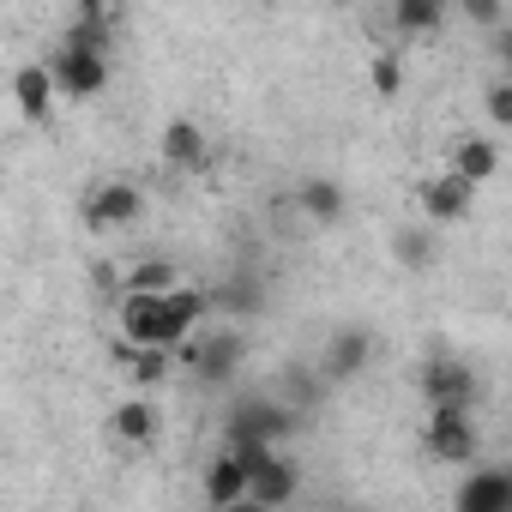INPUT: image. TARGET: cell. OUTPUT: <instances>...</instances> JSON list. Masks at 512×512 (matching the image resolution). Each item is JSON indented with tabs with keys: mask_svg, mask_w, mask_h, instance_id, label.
<instances>
[{
	"mask_svg": "<svg viewBox=\"0 0 512 512\" xmlns=\"http://www.w3.org/2000/svg\"><path fill=\"white\" fill-rule=\"evenodd\" d=\"M392 253H398V266H428L434 260V241H428V229H398Z\"/></svg>",
	"mask_w": 512,
	"mask_h": 512,
	"instance_id": "cell-22",
	"label": "cell"
},
{
	"mask_svg": "<svg viewBox=\"0 0 512 512\" xmlns=\"http://www.w3.org/2000/svg\"><path fill=\"white\" fill-rule=\"evenodd\" d=\"M205 314H211V290H199V284H175V290H163V320H169L175 344H181Z\"/></svg>",
	"mask_w": 512,
	"mask_h": 512,
	"instance_id": "cell-11",
	"label": "cell"
},
{
	"mask_svg": "<svg viewBox=\"0 0 512 512\" xmlns=\"http://www.w3.org/2000/svg\"><path fill=\"white\" fill-rule=\"evenodd\" d=\"M205 506H247V464L223 446L211 464H205V482H199Z\"/></svg>",
	"mask_w": 512,
	"mask_h": 512,
	"instance_id": "cell-10",
	"label": "cell"
},
{
	"mask_svg": "<svg viewBox=\"0 0 512 512\" xmlns=\"http://www.w3.org/2000/svg\"><path fill=\"white\" fill-rule=\"evenodd\" d=\"M368 79H374V97L392 103V97L404 91V61H398V55H374V61H368Z\"/></svg>",
	"mask_w": 512,
	"mask_h": 512,
	"instance_id": "cell-21",
	"label": "cell"
},
{
	"mask_svg": "<svg viewBox=\"0 0 512 512\" xmlns=\"http://www.w3.org/2000/svg\"><path fill=\"white\" fill-rule=\"evenodd\" d=\"M434 7H452V0H434Z\"/></svg>",
	"mask_w": 512,
	"mask_h": 512,
	"instance_id": "cell-25",
	"label": "cell"
},
{
	"mask_svg": "<svg viewBox=\"0 0 512 512\" xmlns=\"http://www.w3.org/2000/svg\"><path fill=\"white\" fill-rule=\"evenodd\" d=\"M49 73H55V91H67V97H103V85H109V55H103V49H85V43H67V49L49 61Z\"/></svg>",
	"mask_w": 512,
	"mask_h": 512,
	"instance_id": "cell-4",
	"label": "cell"
},
{
	"mask_svg": "<svg viewBox=\"0 0 512 512\" xmlns=\"http://www.w3.org/2000/svg\"><path fill=\"white\" fill-rule=\"evenodd\" d=\"M506 500H512V476L506 470H476L458 488V512H500Z\"/></svg>",
	"mask_w": 512,
	"mask_h": 512,
	"instance_id": "cell-12",
	"label": "cell"
},
{
	"mask_svg": "<svg viewBox=\"0 0 512 512\" xmlns=\"http://www.w3.org/2000/svg\"><path fill=\"white\" fill-rule=\"evenodd\" d=\"M290 428H296V410H284V404H272V398H247V404H235V410H229V422H223V440H229V446H235V440L278 446Z\"/></svg>",
	"mask_w": 512,
	"mask_h": 512,
	"instance_id": "cell-3",
	"label": "cell"
},
{
	"mask_svg": "<svg viewBox=\"0 0 512 512\" xmlns=\"http://www.w3.org/2000/svg\"><path fill=\"white\" fill-rule=\"evenodd\" d=\"M422 392H428V404H464V410H476V398H482L476 368H464L452 356H440V362L422 368Z\"/></svg>",
	"mask_w": 512,
	"mask_h": 512,
	"instance_id": "cell-8",
	"label": "cell"
},
{
	"mask_svg": "<svg viewBox=\"0 0 512 512\" xmlns=\"http://www.w3.org/2000/svg\"><path fill=\"white\" fill-rule=\"evenodd\" d=\"M181 350V362L205 380V386H217V380H229L235 374V362H241V332H217V338H205V344H175Z\"/></svg>",
	"mask_w": 512,
	"mask_h": 512,
	"instance_id": "cell-7",
	"label": "cell"
},
{
	"mask_svg": "<svg viewBox=\"0 0 512 512\" xmlns=\"http://www.w3.org/2000/svg\"><path fill=\"white\" fill-rule=\"evenodd\" d=\"M422 446H428L440 464H476V452H482L476 416H470L464 404H434V410H428V428H422Z\"/></svg>",
	"mask_w": 512,
	"mask_h": 512,
	"instance_id": "cell-2",
	"label": "cell"
},
{
	"mask_svg": "<svg viewBox=\"0 0 512 512\" xmlns=\"http://www.w3.org/2000/svg\"><path fill=\"white\" fill-rule=\"evenodd\" d=\"M416 205H422V217H428V223H464V217H470V205H476V187H470V181H458V175L446 169V175H428V181L416 187Z\"/></svg>",
	"mask_w": 512,
	"mask_h": 512,
	"instance_id": "cell-5",
	"label": "cell"
},
{
	"mask_svg": "<svg viewBox=\"0 0 512 512\" xmlns=\"http://www.w3.org/2000/svg\"><path fill=\"white\" fill-rule=\"evenodd\" d=\"M494 169H500V145H494V139H464V145L452 151V175L470 181V187L494 181Z\"/></svg>",
	"mask_w": 512,
	"mask_h": 512,
	"instance_id": "cell-13",
	"label": "cell"
},
{
	"mask_svg": "<svg viewBox=\"0 0 512 512\" xmlns=\"http://www.w3.org/2000/svg\"><path fill=\"white\" fill-rule=\"evenodd\" d=\"M452 7H458L476 31H500V19H506V0H452Z\"/></svg>",
	"mask_w": 512,
	"mask_h": 512,
	"instance_id": "cell-23",
	"label": "cell"
},
{
	"mask_svg": "<svg viewBox=\"0 0 512 512\" xmlns=\"http://www.w3.org/2000/svg\"><path fill=\"white\" fill-rule=\"evenodd\" d=\"M368 356H374V338H368V332H344V338L326 350V374H332V380H350V374L368 368Z\"/></svg>",
	"mask_w": 512,
	"mask_h": 512,
	"instance_id": "cell-18",
	"label": "cell"
},
{
	"mask_svg": "<svg viewBox=\"0 0 512 512\" xmlns=\"http://www.w3.org/2000/svg\"><path fill=\"white\" fill-rule=\"evenodd\" d=\"M115 356H121V368H127L139 386H151V380H163V374L175 368V350H163V344H127V338H121Z\"/></svg>",
	"mask_w": 512,
	"mask_h": 512,
	"instance_id": "cell-15",
	"label": "cell"
},
{
	"mask_svg": "<svg viewBox=\"0 0 512 512\" xmlns=\"http://www.w3.org/2000/svg\"><path fill=\"white\" fill-rule=\"evenodd\" d=\"M446 13H452V7H434V0H392V25H398L404 37H434V31L446 25Z\"/></svg>",
	"mask_w": 512,
	"mask_h": 512,
	"instance_id": "cell-17",
	"label": "cell"
},
{
	"mask_svg": "<svg viewBox=\"0 0 512 512\" xmlns=\"http://www.w3.org/2000/svg\"><path fill=\"white\" fill-rule=\"evenodd\" d=\"M115 440H127V446H145V440H157V404L151 398H127V404H115Z\"/></svg>",
	"mask_w": 512,
	"mask_h": 512,
	"instance_id": "cell-16",
	"label": "cell"
},
{
	"mask_svg": "<svg viewBox=\"0 0 512 512\" xmlns=\"http://www.w3.org/2000/svg\"><path fill=\"white\" fill-rule=\"evenodd\" d=\"M488 121L494 127H512V79H494L488 85Z\"/></svg>",
	"mask_w": 512,
	"mask_h": 512,
	"instance_id": "cell-24",
	"label": "cell"
},
{
	"mask_svg": "<svg viewBox=\"0 0 512 512\" xmlns=\"http://www.w3.org/2000/svg\"><path fill=\"white\" fill-rule=\"evenodd\" d=\"M302 211H308L314 223H338V217H344V187L326 181V175L308 181V187H302Z\"/></svg>",
	"mask_w": 512,
	"mask_h": 512,
	"instance_id": "cell-19",
	"label": "cell"
},
{
	"mask_svg": "<svg viewBox=\"0 0 512 512\" xmlns=\"http://www.w3.org/2000/svg\"><path fill=\"white\" fill-rule=\"evenodd\" d=\"M229 446V440H223ZM241 464H247V506H290L302 494V470L278 452V446H260V440H235L229 446Z\"/></svg>",
	"mask_w": 512,
	"mask_h": 512,
	"instance_id": "cell-1",
	"label": "cell"
},
{
	"mask_svg": "<svg viewBox=\"0 0 512 512\" xmlns=\"http://www.w3.org/2000/svg\"><path fill=\"white\" fill-rule=\"evenodd\" d=\"M139 211H145V193H139L133 181H103V187L85 199V223H91L97 235H109V229H127Z\"/></svg>",
	"mask_w": 512,
	"mask_h": 512,
	"instance_id": "cell-6",
	"label": "cell"
},
{
	"mask_svg": "<svg viewBox=\"0 0 512 512\" xmlns=\"http://www.w3.org/2000/svg\"><path fill=\"white\" fill-rule=\"evenodd\" d=\"M163 157L175 169H199L205 163V127L199 121H169L163 127Z\"/></svg>",
	"mask_w": 512,
	"mask_h": 512,
	"instance_id": "cell-14",
	"label": "cell"
},
{
	"mask_svg": "<svg viewBox=\"0 0 512 512\" xmlns=\"http://www.w3.org/2000/svg\"><path fill=\"white\" fill-rule=\"evenodd\" d=\"M175 284H181V266H175V260H139V266H127V290L163 296V290H175Z\"/></svg>",
	"mask_w": 512,
	"mask_h": 512,
	"instance_id": "cell-20",
	"label": "cell"
},
{
	"mask_svg": "<svg viewBox=\"0 0 512 512\" xmlns=\"http://www.w3.org/2000/svg\"><path fill=\"white\" fill-rule=\"evenodd\" d=\"M13 103H19V115L31 127L49 121V109H55V73H49V61H31V67L13 73Z\"/></svg>",
	"mask_w": 512,
	"mask_h": 512,
	"instance_id": "cell-9",
	"label": "cell"
}]
</instances>
